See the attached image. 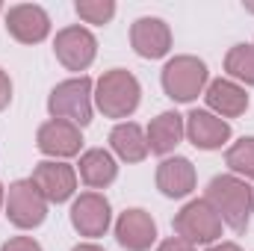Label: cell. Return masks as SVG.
Wrapping results in <instances>:
<instances>
[{
	"label": "cell",
	"mask_w": 254,
	"mask_h": 251,
	"mask_svg": "<svg viewBox=\"0 0 254 251\" xmlns=\"http://www.w3.org/2000/svg\"><path fill=\"white\" fill-rule=\"evenodd\" d=\"M204 201L219 213V219L231 231L243 234L249 228L252 210H254V192L243 178H237V175H219V178H213L210 187H207V198Z\"/></svg>",
	"instance_id": "6da1fadb"
},
{
	"label": "cell",
	"mask_w": 254,
	"mask_h": 251,
	"mask_svg": "<svg viewBox=\"0 0 254 251\" xmlns=\"http://www.w3.org/2000/svg\"><path fill=\"white\" fill-rule=\"evenodd\" d=\"M139 95H142L139 80L125 68L107 71L95 86V104L107 119H127L130 113H136Z\"/></svg>",
	"instance_id": "7a4b0ae2"
},
{
	"label": "cell",
	"mask_w": 254,
	"mask_h": 251,
	"mask_svg": "<svg viewBox=\"0 0 254 251\" xmlns=\"http://www.w3.org/2000/svg\"><path fill=\"white\" fill-rule=\"evenodd\" d=\"M92 80L89 77H74L60 83L51 98H48V110L54 119L71 122L77 127H86L92 122Z\"/></svg>",
	"instance_id": "3957f363"
},
{
	"label": "cell",
	"mask_w": 254,
	"mask_h": 251,
	"mask_svg": "<svg viewBox=\"0 0 254 251\" xmlns=\"http://www.w3.org/2000/svg\"><path fill=\"white\" fill-rule=\"evenodd\" d=\"M207 86V65L198 57H175L163 68V89L172 101H195Z\"/></svg>",
	"instance_id": "277c9868"
},
{
	"label": "cell",
	"mask_w": 254,
	"mask_h": 251,
	"mask_svg": "<svg viewBox=\"0 0 254 251\" xmlns=\"http://www.w3.org/2000/svg\"><path fill=\"white\" fill-rule=\"evenodd\" d=\"M175 234L192 246H210L222 237V219L219 213L201 198L190 201L178 216H175Z\"/></svg>",
	"instance_id": "5b68a950"
},
{
	"label": "cell",
	"mask_w": 254,
	"mask_h": 251,
	"mask_svg": "<svg viewBox=\"0 0 254 251\" xmlns=\"http://www.w3.org/2000/svg\"><path fill=\"white\" fill-rule=\"evenodd\" d=\"M6 216L21 231L39 228L48 216V198L39 192L33 181H15L9 187V198H6Z\"/></svg>",
	"instance_id": "8992f818"
},
{
	"label": "cell",
	"mask_w": 254,
	"mask_h": 251,
	"mask_svg": "<svg viewBox=\"0 0 254 251\" xmlns=\"http://www.w3.org/2000/svg\"><path fill=\"white\" fill-rule=\"evenodd\" d=\"M54 51H57V60L68 71H86L89 65L95 63L98 42H95V36L86 27H65V30L57 33Z\"/></svg>",
	"instance_id": "52a82bcc"
},
{
	"label": "cell",
	"mask_w": 254,
	"mask_h": 251,
	"mask_svg": "<svg viewBox=\"0 0 254 251\" xmlns=\"http://www.w3.org/2000/svg\"><path fill=\"white\" fill-rule=\"evenodd\" d=\"M6 30L12 39H18L21 45H36L42 39H48L51 33V18L42 6L36 3H21V6H12L6 12Z\"/></svg>",
	"instance_id": "ba28073f"
},
{
	"label": "cell",
	"mask_w": 254,
	"mask_h": 251,
	"mask_svg": "<svg viewBox=\"0 0 254 251\" xmlns=\"http://www.w3.org/2000/svg\"><path fill=\"white\" fill-rule=\"evenodd\" d=\"M110 201L98 192H83L71 207V225L80 237H104L110 228Z\"/></svg>",
	"instance_id": "9c48e42d"
},
{
	"label": "cell",
	"mask_w": 254,
	"mask_h": 251,
	"mask_svg": "<svg viewBox=\"0 0 254 251\" xmlns=\"http://www.w3.org/2000/svg\"><path fill=\"white\" fill-rule=\"evenodd\" d=\"M39 192L48 198V201H54V204H63L68 201L71 195H74V189H77V175H74V169L68 166V163H57V160H45V163H39L36 169H33V178H30Z\"/></svg>",
	"instance_id": "30bf717a"
},
{
	"label": "cell",
	"mask_w": 254,
	"mask_h": 251,
	"mask_svg": "<svg viewBox=\"0 0 254 251\" xmlns=\"http://www.w3.org/2000/svg\"><path fill=\"white\" fill-rule=\"evenodd\" d=\"M130 45L142 60H160L172 48V30L163 18H139L130 27Z\"/></svg>",
	"instance_id": "8fae6325"
},
{
	"label": "cell",
	"mask_w": 254,
	"mask_h": 251,
	"mask_svg": "<svg viewBox=\"0 0 254 251\" xmlns=\"http://www.w3.org/2000/svg\"><path fill=\"white\" fill-rule=\"evenodd\" d=\"M36 145L42 154L48 157H74L80 154V145H83V136H80V127L71 125V122H60V119H51L39 127L36 133Z\"/></svg>",
	"instance_id": "7c38bea8"
},
{
	"label": "cell",
	"mask_w": 254,
	"mask_h": 251,
	"mask_svg": "<svg viewBox=\"0 0 254 251\" xmlns=\"http://www.w3.org/2000/svg\"><path fill=\"white\" fill-rule=\"evenodd\" d=\"M116 240L127 251H148L157 240V225L145 210H125L116 222Z\"/></svg>",
	"instance_id": "4fadbf2b"
},
{
	"label": "cell",
	"mask_w": 254,
	"mask_h": 251,
	"mask_svg": "<svg viewBox=\"0 0 254 251\" xmlns=\"http://www.w3.org/2000/svg\"><path fill=\"white\" fill-rule=\"evenodd\" d=\"M187 136L195 148L201 151H213V148H222L228 139H231V125L207 110H192L187 116Z\"/></svg>",
	"instance_id": "5bb4252c"
},
{
	"label": "cell",
	"mask_w": 254,
	"mask_h": 251,
	"mask_svg": "<svg viewBox=\"0 0 254 251\" xmlns=\"http://www.w3.org/2000/svg\"><path fill=\"white\" fill-rule=\"evenodd\" d=\"M157 187L169 198H184L195 189V169L187 157H169L157 169Z\"/></svg>",
	"instance_id": "9a60e30c"
},
{
	"label": "cell",
	"mask_w": 254,
	"mask_h": 251,
	"mask_svg": "<svg viewBox=\"0 0 254 251\" xmlns=\"http://www.w3.org/2000/svg\"><path fill=\"white\" fill-rule=\"evenodd\" d=\"M207 104H210V110L219 113V119L222 116L225 119H237V116H243L249 110V95H246V89L240 83L219 77V80H213L207 86Z\"/></svg>",
	"instance_id": "2e32d148"
},
{
	"label": "cell",
	"mask_w": 254,
	"mask_h": 251,
	"mask_svg": "<svg viewBox=\"0 0 254 251\" xmlns=\"http://www.w3.org/2000/svg\"><path fill=\"white\" fill-rule=\"evenodd\" d=\"M184 133H187V125H184V116H178V113H160L151 125H148V151L151 154H169V151H175L178 145H181V139H184Z\"/></svg>",
	"instance_id": "e0dca14e"
},
{
	"label": "cell",
	"mask_w": 254,
	"mask_h": 251,
	"mask_svg": "<svg viewBox=\"0 0 254 251\" xmlns=\"http://www.w3.org/2000/svg\"><path fill=\"white\" fill-rule=\"evenodd\" d=\"M116 175H119V166H116L113 154H107L104 148H92L80 157V178L86 187L104 189L116 181Z\"/></svg>",
	"instance_id": "ac0fdd59"
},
{
	"label": "cell",
	"mask_w": 254,
	"mask_h": 251,
	"mask_svg": "<svg viewBox=\"0 0 254 251\" xmlns=\"http://www.w3.org/2000/svg\"><path fill=\"white\" fill-rule=\"evenodd\" d=\"M110 145L113 151L125 160V163H142L148 157V136L145 130L133 122H125L119 125L113 133H110Z\"/></svg>",
	"instance_id": "d6986e66"
},
{
	"label": "cell",
	"mask_w": 254,
	"mask_h": 251,
	"mask_svg": "<svg viewBox=\"0 0 254 251\" xmlns=\"http://www.w3.org/2000/svg\"><path fill=\"white\" fill-rule=\"evenodd\" d=\"M225 71L234 80L254 86V45H234L225 57Z\"/></svg>",
	"instance_id": "ffe728a7"
},
{
	"label": "cell",
	"mask_w": 254,
	"mask_h": 251,
	"mask_svg": "<svg viewBox=\"0 0 254 251\" xmlns=\"http://www.w3.org/2000/svg\"><path fill=\"white\" fill-rule=\"evenodd\" d=\"M225 163L234 175H243V178H254V136L249 139H240L237 145L228 148L225 154Z\"/></svg>",
	"instance_id": "44dd1931"
},
{
	"label": "cell",
	"mask_w": 254,
	"mask_h": 251,
	"mask_svg": "<svg viewBox=\"0 0 254 251\" xmlns=\"http://www.w3.org/2000/svg\"><path fill=\"white\" fill-rule=\"evenodd\" d=\"M77 15L86 24H110L116 15V3L113 0H77Z\"/></svg>",
	"instance_id": "7402d4cb"
},
{
	"label": "cell",
	"mask_w": 254,
	"mask_h": 251,
	"mask_svg": "<svg viewBox=\"0 0 254 251\" xmlns=\"http://www.w3.org/2000/svg\"><path fill=\"white\" fill-rule=\"evenodd\" d=\"M0 251H42V246L33 237H15V240H9Z\"/></svg>",
	"instance_id": "603a6c76"
},
{
	"label": "cell",
	"mask_w": 254,
	"mask_h": 251,
	"mask_svg": "<svg viewBox=\"0 0 254 251\" xmlns=\"http://www.w3.org/2000/svg\"><path fill=\"white\" fill-rule=\"evenodd\" d=\"M9 101H12V80H9V74L0 68V110H6Z\"/></svg>",
	"instance_id": "cb8c5ba5"
},
{
	"label": "cell",
	"mask_w": 254,
	"mask_h": 251,
	"mask_svg": "<svg viewBox=\"0 0 254 251\" xmlns=\"http://www.w3.org/2000/svg\"><path fill=\"white\" fill-rule=\"evenodd\" d=\"M157 251H195V246L187 243V240H181V237H172V240H166Z\"/></svg>",
	"instance_id": "d4e9b609"
},
{
	"label": "cell",
	"mask_w": 254,
	"mask_h": 251,
	"mask_svg": "<svg viewBox=\"0 0 254 251\" xmlns=\"http://www.w3.org/2000/svg\"><path fill=\"white\" fill-rule=\"evenodd\" d=\"M210 251H243L237 243H219V246H213Z\"/></svg>",
	"instance_id": "484cf974"
},
{
	"label": "cell",
	"mask_w": 254,
	"mask_h": 251,
	"mask_svg": "<svg viewBox=\"0 0 254 251\" xmlns=\"http://www.w3.org/2000/svg\"><path fill=\"white\" fill-rule=\"evenodd\" d=\"M71 251H104V249H98V246H92V243H83V246H77V249H71Z\"/></svg>",
	"instance_id": "4316f807"
},
{
	"label": "cell",
	"mask_w": 254,
	"mask_h": 251,
	"mask_svg": "<svg viewBox=\"0 0 254 251\" xmlns=\"http://www.w3.org/2000/svg\"><path fill=\"white\" fill-rule=\"evenodd\" d=\"M246 9H249V12H254V3H246Z\"/></svg>",
	"instance_id": "83f0119b"
},
{
	"label": "cell",
	"mask_w": 254,
	"mask_h": 251,
	"mask_svg": "<svg viewBox=\"0 0 254 251\" xmlns=\"http://www.w3.org/2000/svg\"><path fill=\"white\" fill-rule=\"evenodd\" d=\"M0 207H3V187H0Z\"/></svg>",
	"instance_id": "f1b7e54d"
},
{
	"label": "cell",
	"mask_w": 254,
	"mask_h": 251,
	"mask_svg": "<svg viewBox=\"0 0 254 251\" xmlns=\"http://www.w3.org/2000/svg\"><path fill=\"white\" fill-rule=\"evenodd\" d=\"M0 9H3V6H0Z\"/></svg>",
	"instance_id": "f546056e"
}]
</instances>
